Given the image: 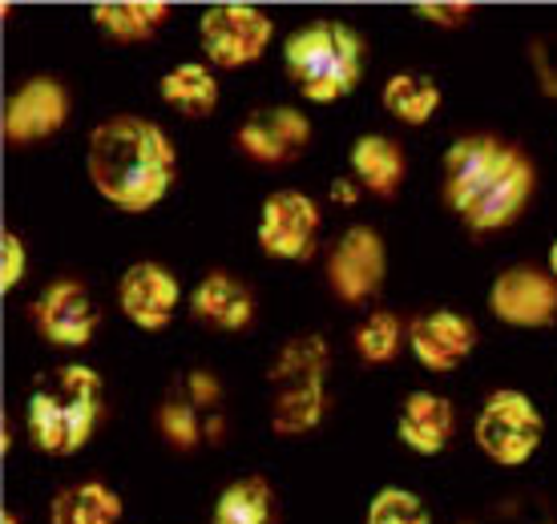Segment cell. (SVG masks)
Here are the masks:
<instances>
[{"label":"cell","mask_w":557,"mask_h":524,"mask_svg":"<svg viewBox=\"0 0 557 524\" xmlns=\"http://www.w3.org/2000/svg\"><path fill=\"white\" fill-rule=\"evenodd\" d=\"M162 101L174 105L182 117H210L214 105H219V82L207 65H195V61H182L162 77Z\"/></svg>","instance_id":"cell-23"},{"label":"cell","mask_w":557,"mask_h":524,"mask_svg":"<svg viewBox=\"0 0 557 524\" xmlns=\"http://www.w3.org/2000/svg\"><path fill=\"white\" fill-rule=\"evenodd\" d=\"M190 315L214 327V332H243L255 319V299L235 275L214 271L190 290Z\"/></svg>","instance_id":"cell-17"},{"label":"cell","mask_w":557,"mask_h":524,"mask_svg":"<svg viewBox=\"0 0 557 524\" xmlns=\"http://www.w3.org/2000/svg\"><path fill=\"white\" fill-rule=\"evenodd\" d=\"M70 122V93L65 85L53 77H33L4 101V117H0V134L9 146H33L61 134Z\"/></svg>","instance_id":"cell-10"},{"label":"cell","mask_w":557,"mask_h":524,"mask_svg":"<svg viewBox=\"0 0 557 524\" xmlns=\"http://www.w3.org/2000/svg\"><path fill=\"white\" fill-rule=\"evenodd\" d=\"M549 275L557 278V242H554V247H549Z\"/></svg>","instance_id":"cell-33"},{"label":"cell","mask_w":557,"mask_h":524,"mask_svg":"<svg viewBox=\"0 0 557 524\" xmlns=\"http://www.w3.org/2000/svg\"><path fill=\"white\" fill-rule=\"evenodd\" d=\"M488 311L509 327H549L557 319V278L542 266H505L488 287Z\"/></svg>","instance_id":"cell-8"},{"label":"cell","mask_w":557,"mask_h":524,"mask_svg":"<svg viewBox=\"0 0 557 524\" xmlns=\"http://www.w3.org/2000/svg\"><path fill=\"white\" fill-rule=\"evenodd\" d=\"M287 77L307 101L327 105L348 97L363 77V41L344 21H311L283 45Z\"/></svg>","instance_id":"cell-3"},{"label":"cell","mask_w":557,"mask_h":524,"mask_svg":"<svg viewBox=\"0 0 557 524\" xmlns=\"http://www.w3.org/2000/svg\"><path fill=\"white\" fill-rule=\"evenodd\" d=\"M380 97H384V110L405 125L432 122L436 110H441V101H445L441 85L432 82L429 73H392Z\"/></svg>","instance_id":"cell-22"},{"label":"cell","mask_w":557,"mask_h":524,"mask_svg":"<svg viewBox=\"0 0 557 524\" xmlns=\"http://www.w3.org/2000/svg\"><path fill=\"white\" fill-rule=\"evenodd\" d=\"M533 194V166L525 162V153H513V162L497 174V182L488 186L473 207L460 214V222L476 230V235H488V230H505L509 222L521 219V210Z\"/></svg>","instance_id":"cell-16"},{"label":"cell","mask_w":557,"mask_h":524,"mask_svg":"<svg viewBox=\"0 0 557 524\" xmlns=\"http://www.w3.org/2000/svg\"><path fill=\"white\" fill-rule=\"evenodd\" d=\"M453 428H457V412L436 391H412L405 408H400V420H396L400 440L420 456L445 452L448 440H453Z\"/></svg>","instance_id":"cell-18"},{"label":"cell","mask_w":557,"mask_h":524,"mask_svg":"<svg viewBox=\"0 0 557 524\" xmlns=\"http://www.w3.org/2000/svg\"><path fill=\"white\" fill-rule=\"evenodd\" d=\"M368 524H432L429 504L408 488H380L368 504Z\"/></svg>","instance_id":"cell-26"},{"label":"cell","mask_w":557,"mask_h":524,"mask_svg":"<svg viewBox=\"0 0 557 524\" xmlns=\"http://www.w3.org/2000/svg\"><path fill=\"white\" fill-rule=\"evenodd\" d=\"M417 13L429 21V25H441V28H460L469 16H473V4H417Z\"/></svg>","instance_id":"cell-29"},{"label":"cell","mask_w":557,"mask_h":524,"mask_svg":"<svg viewBox=\"0 0 557 524\" xmlns=\"http://www.w3.org/2000/svg\"><path fill=\"white\" fill-rule=\"evenodd\" d=\"M122 497L113 492L110 484L101 481H82L61 488L49 504V521L53 524H122Z\"/></svg>","instance_id":"cell-20"},{"label":"cell","mask_w":557,"mask_h":524,"mask_svg":"<svg viewBox=\"0 0 557 524\" xmlns=\"http://www.w3.org/2000/svg\"><path fill=\"white\" fill-rule=\"evenodd\" d=\"M408 347H412V355H417L420 367H429V372H436V375H448L473 355L476 327H473V319L457 315V311H429V315L412 319Z\"/></svg>","instance_id":"cell-15"},{"label":"cell","mask_w":557,"mask_h":524,"mask_svg":"<svg viewBox=\"0 0 557 524\" xmlns=\"http://www.w3.org/2000/svg\"><path fill=\"white\" fill-rule=\"evenodd\" d=\"M210 524H275V492H271V484L259 481V476H243V481L226 484L219 500H214Z\"/></svg>","instance_id":"cell-24"},{"label":"cell","mask_w":557,"mask_h":524,"mask_svg":"<svg viewBox=\"0 0 557 524\" xmlns=\"http://www.w3.org/2000/svg\"><path fill=\"white\" fill-rule=\"evenodd\" d=\"M186 391H190V396H186L190 403H214L219 400V384H214L207 372L190 375V379H186Z\"/></svg>","instance_id":"cell-30"},{"label":"cell","mask_w":557,"mask_h":524,"mask_svg":"<svg viewBox=\"0 0 557 524\" xmlns=\"http://www.w3.org/2000/svg\"><path fill=\"white\" fill-rule=\"evenodd\" d=\"M198 37H202L210 65L243 70V65H255L267 53L275 25L255 4H210L198 21Z\"/></svg>","instance_id":"cell-6"},{"label":"cell","mask_w":557,"mask_h":524,"mask_svg":"<svg viewBox=\"0 0 557 524\" xmlns=\"http://www.w3.org/2000/svg\"><path fill=\"white\" fill-rule=\"evenodd\" d=\"M320 238V207L299 190H275L259 210V247L271 259H307Z\"/></svg>","instance_id":"cell-11"},{"label":"cell","mask_w":557,"mask_h":524,"mask_svg":"<svg viewBox=\"0 0 557 524\" xmlns=\"http://www.w3.org/2000/svg\"><path fill=\"white\" fill-rule=\"evenodd\" d=\"M388 275V250L372 226H351L339 235L327 259V283L344 303H368Z\"/></svg>","instance_id":"cell-9"},{"label":"cell","mask_w":557,"mask_h":524,"mask_svg":"<svg viewBox=\"0 0 557 524\" xmlns=\"http://www.w3.org/2000/svg\"><path fill=\"white\" fill-rule=\"evenodd\" d=\"M178 278L162 262H134V266H126L122 283H117V307L141 332H162L170 319L178 315Z\"/></svg>","instance_id":"cell-12"},{"label":"cell","mask_w":557,"mask_h":524,"mask_svg":"<svg viewBox=\"0 0 557 524\" xmlns=\"http://www.w3.org/2000/svg\"><path fill=\"white\" fill-rule=\"evenodd\" d=\"M311 141V122L307 113L292 105H271V110H255L238 125V146L247 158L267 162V166H283L307 150Z\"/></svg>","instance_id":"cell-13"},{"label":"cell","mask_w":557,"mask_h":524,"mask_svg":"<svg viewBox=\"0 0 557 524\" xmlns=\"http://www.w3.org/2000/svg\"><path fill=\"white\" fill-rule=\"evenodd\" d=\"M94 28L110 41H146L170 21V4L162 0H117V4H94L89 9Z\"/></svg>","instance_id":"cell-21"},{"label":"cell","mask_w":557,"mask_h":524,"mask_svg":"<svg viewBox=\"0 0 557 524\" xmlns=\"http://www.w3.org/2000/svg\"><path fill=\"white\" fill-rule=\"evenodd\" d=\"M0 524H21V516H16V512L4 509V512H0Z\"/></svg>","instance_id":"cell-32"},{"label":"cell","mask_w":557,"mask_h":524,"mask_svg":"<svg viewBox=\"0 0 557 524\" xmlns=\"http://www.w3.org/2000/svg\"><path fill=\"white\" fill-rule=\"evenodd\" d=\"M348 162L363 190L380 194V198L396 194L405 182V150L384 134H363V138L351 141Z\"/></svg>","instance_id":"cell-19"},{"label":"cell","mask_w":557,"mask_h":524,"mask_svg":"<svg viewBox=\"0 0 557 524\" xmlns=\"http://www.w3.org/2000/svg\"><path fill=\"white\" fill-rule=\"evenodd\" d=\"M513 146H505L497 138H485V134H469V138H457L445 153V202L448 210H465L473 207L476 198L497 182L509 162H513Z\"/></svg>","instance_id":"cell-7"},{"label":"cell","mask_w":557,"mask_h":524,"mask_svg":"<svg viewBox=\"0 0 557 524\" xmlns=\"http://www.w3.org/2000/svg\"><path fill=\"white\" fill-rule=\"evenodd\" d=\"M405 339H408L405 323L392 315V311H372V315L356 327V335H351L356 355H360L363 363H388V359H396V351H400Z\"/></svg>","instance_id":"cell-25"},{"label":"cell","mask_w":557,"mask_h":524,"mask_svg":"<svg viewBox=\"0 0 557 524\" xmlns=\"http://www.w3.org/2000/svg\"><path fill=\"white\" fill-rule=\"evenodd\" d=\"M158 428L166 436L170 448H195L202 440V420H198V403L186 396H174L158 408Z\"/></svg>","instance_id":"cell-27"},{"label":"cell","mask_w":557,"mask_h":524,"mask_svg":"<svg viewBox=\"0 0 557 524\" xmlns=\"http://www.w3.org/2000/svg\"><path fill=\"white\" fill-rule=\"evenodd\" d=\"M327 344L320 335H299L283 347L271 363V432L275 436H307L323 424L327 412V391H323V372H327Z\"/></svg>","instance_id":"cell-4"},{"label":"cell","mask_w":557,"mask_h":524,"mask_svg":"<svg viewBox=\"0 0 557 524\" xmlns=\"http://www.w3.org/2000/svg\"><path fill=\"white\" fill-rule=\"evenodd\" d=\"M33 319L53 347H85L98 332V303L82 283L61 278L45 287V295L33 307Z\"/></svg>","instance_id":"cell-14"},{"label":"cell","mask_w":557,"mask_h":524,"mask_svg":"<svg viewBox=\"0 0 557 524\" xmlns=\"http://www.w3.org/2000/svg\"><path fill=\"white\" fill-rule=\"evenodd\" d=\"M174 146L162 134V125L117 113L94 125L89 150H85V170L94 190L126 214H146L166 198L174 182Z\"/></svg>","instance_id":"cell-1"},{"label":"cell","mask_w":557,"mask_h":524,"mask_svg":"<svg viewBox=\"0 0 557 524\" xmlns=\"http://www.w3.org/2000/svg\"><path fill=\"white\" fill-rule=\"evenodd\" d=\"M332 198H339V202H351V198H356V186H348V182H339V186L332 190Z\"/></svg>","instance_id":"cell-31"},{"label":"cell","mask_w":557,"mask_h":524,"mask_svg":"<svg viewBox=\"0 0 557 524\" xmlns=\"http://www.w3.org/2000/svg\"><path fill=\"white\" fill-rule=\"evenodd\" d=\"M25 266H28V254H25V242H21V235L4 230V238H0V290H4V295L21 287Z\"/></svg>","instance_id":"cell-28"},{"label":"cell","mask_w":557,"mask_h":524,"mask_svg":"<svg viewBox=\"0 0 557 524\" xmlns=\"http://www.w3.org/2000/svg\"><path fill=\"white\" fill-rule=\"evenodd\" d=\"M28 436L49 456L82 452L101 420V375L70 363L28 396Z\"/></svg>","instance_id":"cell-2"},{"label":"cell","mask_w":557,"mask_h":524,"mask_svg":"<svg viewBox=\"0 0 557 524\" xmlns=\"http://www.w3.org/2000/svg\"><path fill=\"white\" fill-rule=\"evenodd\" d=\"M476 448L502 464V469H521L525 460H533V452L542 448L545 420L537 412V403L517 391V387H502L485 400V408L476 412L473 424Z\"/></svg>","instance_id":"cell-5"}]
</instances>
